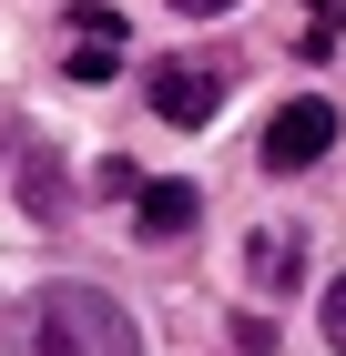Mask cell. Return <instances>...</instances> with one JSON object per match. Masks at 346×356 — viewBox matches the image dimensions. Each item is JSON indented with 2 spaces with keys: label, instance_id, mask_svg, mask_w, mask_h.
Masks as SVG:
<instances>
[{
  "label": "cell",
  "instance_id": "cell-1",
  "mask_svg": "<svg viewBox=\"0 0 346 356\" xmlns=\"http://www.w3.org/2000/svg\"><path fill=\"white\" fill-rule=\"evenodd\" d=\"M21 356H143V336L102 285H41L21 316Z\"/></svg>",
  "mask_w": 346,
  "mask_h": 356
},
{
  "label": "cell",
  "instance_id": "cell-2",
  "mask_svg": "<svg viewBox=\"0 0 346 356\" xmlns=\"http://www.w3.org/2000/svg\"><path fill=\"white\" fill-rule=\"evenodd\" d=\"M326 143H336V102L295 92V102H275V122H265V173H306V163H326Z\"/></svg>",
  "mask_w": 346,
  "mask_h": 356
},
{
  "label": "cell",
  "instance_id": "cell-3",
  "mask_svg": "<svg viewBox=\"0 0 346 356\" xmlns=\"http://www.w3.org/2000/svg\"><path fill=\"white\" fill-rule=\"evenodd\" d=\"M143 92H153V112H163V122H184V133H204L214 112H224V72H214V61H163Z\"/></svg>",
  "mask_w": 346,
  "mask_h": 356
},
{
  "label": "cell",
  "instance_id": "cell-4",
  "mask_svg": "<svg viewBox=\"0 0 346 356\" xmlns=\"http://www.w3.org/2000/svg\"><path fill=\"white\" fill-rule=\"evenodd\" d=\"M61 31H72V41H61V72H72V82H112V72H123V10L81 0Z\"/></svg>",
  "mask_w": 346,
  "mask_h": 356
},
{
  "label": "cell",
  "instance_id": "cell-5",
  "mask_svg": "<svg viewBox=\"0 0 346 356\" xmlns=\"http://www.w3.org/2000/svg\"><path fill=\"white\" fill-rule=\"evenodd\" d=\"M133 224H143V245L194 234V184H143V193H133Z\"/></svg>",
  "mask_w": 346,
  "mask_h": 356
},
{
  "label": "cell",
  "instance_id": "cell-6",
  "mask_svg": "<svg viewBox=\"0 0 346 356\" xmlns=\"http://www.w3.org/2000/svg\"><path fill=\"white\" fill-rule=\"evenodd\" d=\"M244 275H255L265 296L295 285V234H285V224H255V234H244Z\"/></svg>",
  "mask_w": 346,
  "mask_h": 356
},
{
  "label": "cell",
  "instance_id": "cell-7",
  "mask_svg": "<svg viewBox=\"0 0 346 356\" xmlns=\"http://www.w3.org/2000/svg\"><path fill=\"white\" fill-rule=\"evenodd\" d=\"M326 346L346 356V275H336V285H326Z\"/></svg>",
  "mask_w": 346,
  "mask_h": 356
},
{
  "label": "cell",
  "instance_id": "cell-8",
  "mask_svg": "<svg viewBox=\"0 0 346 356\" xmlns=\"http://www.w3.org/2000/svg\"><path fill=\"white\" fill-rule=\"evenodd\" d=\"M173 10H194V21H214V10H235V0H173Z\"/></svg>",
  "mask_w": 346,
  "mask_h": 356
},
{
  "label": "cell",
  "instance_id": "cell-9",
  "mask_svg": "<svg viewBox=\"0 0 346 356\" xmlns=\"http://www.w3.org/2000/svg\"><path fill=\"white\" fill-rule=\"evenodd\" d=\"M306 10H316V31H326V21H346V0H306Z\"/></svg>",
  "mask_w": 346,
  "mask_h": 356
}]
</instances>
